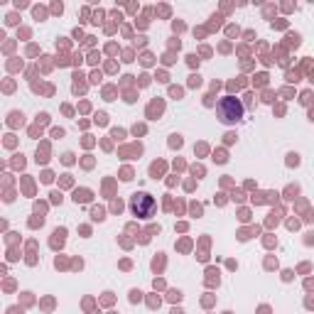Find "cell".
Segmentation results:
<instances>
[{"label":"cell","mask_w":314,"mask_h":314,"mask_svg":"<svg viewBox=\"0 0 314 314\" xmlns=\"http://www.w3.org/2000/svg\"><path fill=\"white\" fill-rule=\"evenodd\" d=\"M216 116H218L221 123H226V125L238 123L243 118V103L238 101L236 96H224L218 101V106H216Z\"/></svg>","instance_id":"obj_1"},{"label":"cell","mask_w":314,"mask_h":314,"mask_svg":"<svg viewBox=\"0 0 314 314\" xmlns=\"http://www.w3.org/2000/svg\"><path fill=\"white\" fill-rule=\"evenodd\" d=\"M155 209H157L155 196H150L147 192H135V194L130 196V211H133V216H138V218H150V216L155 214Z\"/></svg>","instance_id":"obj_2"},{"label":"cell","mask_w":314,"mask_h":314,"mask_svg":"<svg viewBox=\"0 0 314 314\" xmlns=\"http://www.w3.org/2000/svg\"><path fill=\"white\" fill-rule=\"evenodd\" d=\"M74 201H76V204H86V201H91V192L88 189H81V192L76 189L74 192Z\"/></svg>","instance_id":"obj_3"},{"label":"cell","mask_w":314,"mask_h":314,"mask_svg":"<svg viewBox=\"0 0 314 314\" xmlns=\"http://www.w3.org/2000/svg\"><path fill=\"white\" fill-rule=\"evenodd\" d=\"M91 216H94L96 221H103V218H106V211H103L101 206H94V211H91Z\"/></svg>","instance_id":"obj_4"},{"label":"cell","mask_w":314,"mask_h":314,"mask_svg":"<svg viewBox=\"0 0 314 314\" xmlns=\"http://www.w3.org/2000/svg\"><path fill=\"white\" fill-rule=\"evenodd\" d=\"M287 40H290V44L300 47V34H287Z\"/></svg>","instance_id":"obj_5"},{"label":"cell","mask_w":314,"mask_h":314,"mask_svg":"<svg viewBox=\"0 0 314 314\" xmlns=\"http://www.w3.org/2000/svg\"><path fill=\"white\" fill-rule=\"evenodd\" d=\"M287 157H290V160H287L290 164H300V155H297V152H292V155H287Z\"/></svg>","instance_id":"obj_6"},{"label":"cell","mask_w":314,"mask_h":314,"mask_svg":"<svg viewBox=\"0 0 314 314\" xmlns=\"http://www.w3.org/2000/svg\"><path fill=\"white\" fill-rule=\"evenodd\" d=\"M140 297H142V292H140V290H133V292H130V302H138Z\"/></svg>","instance_id":"obj_7"},{"label":"cell","mask_w":314,"mask_h":314,"mask_svg":"<svg viewBox=\"0 0 314 314\" xmlns=\"http://www.w3.org/2000/svg\"><path fill=\"white\" fill-rule=\"evenodd\" d=\"M170 145H172V147H179V145H182V138H179V135H172Z\"/></svg>","instance_id":"obj_8"},{"label":"cell","mask_w":314,"mask_h":314,"mask_svg":"<svg viewBox=\"0 0 314 314\" xmlns=\"http://www.w3.org/2000/svg\"><path fill=\"white\" fill-rule=\"evenodd\" d=\"M300 101H302V103H312V94H309V91H304V94H302V98H300Z\"/></svg>","instance_id":"obj_9"},{"label":"cell","mask_w":314,"mask_h":314,"mask_svg":"<svg viewBox=\"0 0 314 314\" xmlns=\"http://www.w3.org/2000/svg\"><path fill=\"white\" fill-rule=\"evenodd\" d=\"M170 300H172V302H174V300L179 302V300H182V292H179V290H177V292H170Z\"/></svg>","instance_id":"obj_10"},{"label":"cell","mask_w":314,"mask_h":314,"mask_svg":"<svg viewBox=\"0 0 314 314\" xmlns=\"http://www.w3.org/2000/svg\"><path fill=\"white\" fill-rule=\"evenodd\" d=\"M214 160H216V162H226V152H216Z\"/></svg>","instance_id":"obj_11"},{"label":"cell","mask_w":314,"mask_h":314,"mask_svg":"<svg viewBox=\"0 0 314 314\" xmlns=\"http://www.w3.org/2000/svg\"><path fill=\"white\" fill-rule=\"evenodd\" d=\"M187 62H189V66H196V64H199V59L194 57V54H189V57H187Z\"/></svg>","instance_id":"obj_12"},{"label":"cell","mask_w":314,"mask_h":314,"mask_svg":"<svg viewBox=\"0 0 314 314\" xmlns=\"http://www.w3.org/2000/svg\"><path fill=\"white\" fill-rule=\"evenodd\" d=\"M88 62L96 64V62H98V52H91V54H88Z\"/></svg>","instance_id":"obj_13"},{"label":"cell","mask_w":314,"mask_h":314,"mask_svg":"<svg viewBox=\"0 0 314 314\" xmlns=\"http://www.w3.org/2000/svg\"><path fill=\"white\" fill-rule=\"evenodd\" d=\"M189 84H192V86H199V84H201V76H199V74H196V76H192Z\"/></svg>","instance_id":"obj_14"},{"label":"cell","mask_w":314,"mask_h":314,"mask_svg":"<svg viewBox=\"0 0 314 314\" xmlns=\"http://www.w3.org/2000/svg\"><path fill=\"white\" fill-rule=\"evenodd\" d=\"M52 201H54V204H62V194L54 192V194H52Z\"/></svg>","instance_id":"obj_15"},{"label":"cell","mask_w":314,"mask_h":314,"mask_svg":"<svg viewBox=\"0 0 314 314\" xmlns=\"http://www.w3.org/2000/svg\"><path fill=\"white\" fill-rule=\"evenodd\" d=\"M106 118H108L106 113H98V116H96V123H101V125H103V123H106Z\"/></svg>","instance_id":"obj_16"},{"label":"cell","mask_w":314,"mask_h":314,"mask_svg":"<svg viewBox=\"0 0 314 314\" xmlns=\"http://www.w3.org/2000/svg\"><path fill=\"white\" fill-rule=\"evenodd\" d=\"M62 160H64V162H66V164H71V162H74V155H71V152H66V155H64V157H62Z\"/></svg>","instance_id":"obj_17"},{"label":"cell","mask_w":314,"mask_h":314,"mask_svg":"<svg viewBox=\"0 0 314 314\" xmlns=\"http://www.w3.org/2000/svg\"><path fill=\"white\" fill-rule=\"evenodd\" d=\"M91 81H94V84H98V81H101V74H98V71H94V74H91Z\"/></svg>","instance_id":"obj_18"},{"label":"cell","mask_w":314,"mask_h":314,"mask_svg":"<svg viewBox=\"0 0 314 314\" xmlns=\"http://www.w3.org/2000/svg\"><path fill=\"white\" fill-rule=\"evenodd\" d=\"M170 94H172V96H177V98H179V96H182V88H174V86H172V88H170Z\"/></svg>","instance_id":"obj_19"},{"label":"cell","mask_w":314,"mask_h":314,"mask_svg":"<svg viewBox=\"0 0 314 314\" xmlns=\"http://www.w3.org/2000/svg\"><path fill=\"white\" fill-rule=\"evenodd\" d=\"M52 133H54V138H62V135H64V130H62V128H54Z\"/></svg>","instance_id":"obj_20"},{"label":"cell","mask_w":314,"mask_h":314,"mask_svg":"<svg viewBox=\"0 0 314 314\" xmlns=\"http://www.w3.org/2000/svg\"><path fill=\"white\" fill-rule=\"evenodd\" d=\"M42 182H52V172H44V174H42Z\"/></svg>","instance_id":"obj_21"},{"label":"cell","mask_w":314,"mask_h":314,"mask_svg":"<svg viewBox=\"0 0 314 314\" xmlns=\"http://www.w3.org/2000/svg\"><path fill=\"white\" fill-rule=\"evenodd\" d=\"M260 314H270V309H268V307H260Z\"/></svg>","instance_id":"obj_22"},{"label":"cell","mask_w":314,"mask_h":314,"mask_svg":"<svg viewBox=\"0 0 314 314\" xmlns=\"http://www.w3.org/2000/svg\"><path fill=\"white\" fill-rule=\"evenodd\" d=\"M309 120H314V110H312V113H309Z\"/></svg>","instance_id":"obj_23"},{"label":"cell","mask_w":314,"mask_h":314,"mask_svg":"<svg viewBox=\"0 0 314 314\" xmlns=\"http://www.w3.org/2000/svg\"><path fill=\"white\" fill-rule=\"evenodd\" d=\"M172 314H182V312H179V309H174V312H172Z\"/></svg>","instance_id":"obj_24"}]
</instances>
